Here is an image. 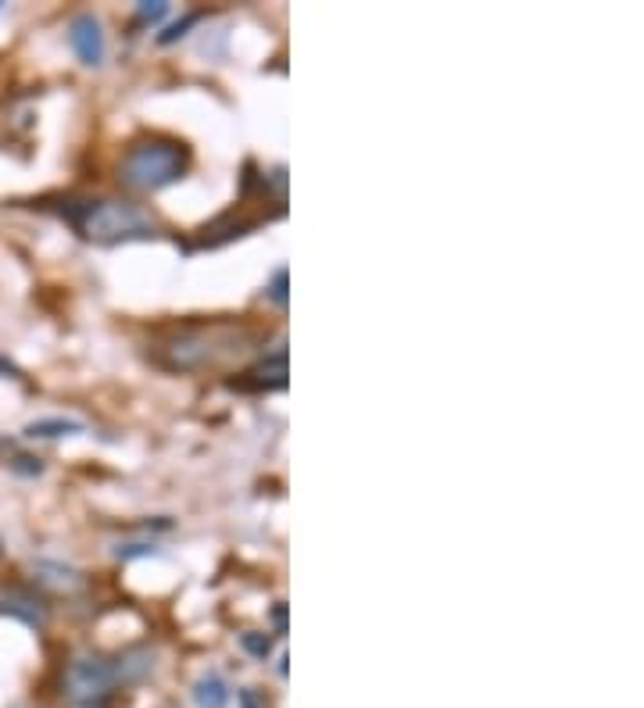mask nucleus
Listing matches in <instances>:
<instances>
[{
	"instance_id": "1",
	"label": "nucleus",
	"mask_w": 644,
	"mask_h": 708,
	"mask_svg": "<svg viewBox=\"0 0 644 708\" xmlns=\"http://www.w3.org/2000/svg\"><path fill=\"white\" fill-rule=\"evenodd\" d=\"M62 215L79 229L86 240L100 243V248H111V243H125V240H143L154 237V219L133 200L122 197H83V200H68Z\"/></svg>"
},
{
	"instance_id": "2",
	"label": "nucleus",
	"mask_w": 644,
	"mask_h": 708,
	"mask_svg": "<svg viewBox=\"0 0 644 708\" xmlns=\"http://www.w3.org/2000/svg\"><path fill=\"white\" fill-rule=\"evenodd\" d=\"M114 172L125 190L157 194L190 172V148L172 137H143L129 143Z\"/></svg>"
},
{
	"instance_id": "3",
	"label": "nucleus",
	"mask_w": 644,
	"mask_h": 708,
	"mask_svg": "<svg viewBox=\"0 0 644 708\" xmlns=\"http://www.w3.org/2000/svg\"><path fill=\"white\" fill-rule=\"evenodd\" d=\"M62 695L68 705L76 708H97L111 698V690L119 687V676H114V658H105V655H76L68 662L65 669V680H62Z\"/></svg>"
},
{
	"instance_id": "4",
	"label": "nucleus",
	"mask_w": 644,
	"mask_h": 708,
	"mask_svg": "<svg viewBox=\"0 0 644 708\" xmlns=\"http://www.w3.org/2000/svg\"><path fill=\"white\" fill-rule=\"evenodd\" d=\"M219 334H222V326L219 329H186V334L168 337L154 358L162 361L165 369H200V366H208V361H215L219 348H226Z\"/></svg>"
},
{
	"instance_id": "5",
	"label": "nucleus",
	"mask_w": 644,
	"mask_h": 708,
	"mask_svg": "<svg viewBox=\"0 0 644 708\" xmlns=\"http://www.w3.org/2000/svg\"><path fill=\"white\" fill-rule=\"evenodd\" d=\"M68 47H72V54H76L86 68L105 65L108 43H105V29H100L97 14L83 11V14H76V19L68 22Z\"/></svg>"
},
{
	"instance_id": "6",
	"label": "nucleus",
	"mask_w": 644,
	"mask_h": 708,
	"mask_svg": "<svg viewBox=\"0 0 644 708\" xmlns=\"http://www.w3.org/2000/svg\"><path fill=\"white\" fill-rule=\"evenodd\" d=\"M0 612L22 619L29 627H43L47 623V601H43L36 590L19 587V584H4L0 587Z\"/></svg>"
},
{
	"instance_id": "7",
	"label": "nucleus",
	"mask_w": 644,
	"mask_h": 708,
	"mask_svg": "<svg viewBox=\"0 0 644 708\" xmlns=\"http://www.w3.org/2000/svg\"><path fill=\"white\" fill-rule=\"evenodd\" d=\"M286 375H291V369H286V351H276L243 372V380H233V386L237 390H283Z\"/></svg>"
},
{
	"instance_id": "8",
	"label": "nucleus",
	"mask_w": 644,
	"mask_h": 708,
	"mask_svg": "<svg viewBox=\"0 0 644 708\" xmlns=\"http://www.w3.org/2000/svg\"><path fill=\"white\" fill-rule=\"evenodd\" d=\"M33 584L47 587V590H57V595H76V590L83 587V573L65 566V562L40 558V562H33Z\"/></svg>"
},
{
	"instance_id": "9",
	"label": "nucleus",
	"mask_w": 644,
	"mask_h": 708,
	"mask_svg": "<svg viewBox=\"0 0 644 708\" xmlns=\"http://www.w3.org/2000/svg\"><path fill=\"white\" fill-rule=\"evenodd\" d=\"M151 669H154L151 647H129V652L114 658V676H119V684H140L143 676H151Z\"/></svg>"
},
{
	"instance_id": "10",
	"label": "nucleus",
	"mask_w": 644,
	"mask_h": 708,
	"mask_svg": "<svg viewBox=\"0 0 644 708\" xmlns=\"http://www.w3.org/2000/svg\"><path fill=\"white\" fill-rule=\"evenodd\" d=\"M229 698H233V690L222 680V673H205L197 676L194 684V705L197 708H226Z\"/></svg>"
},
{
	"instance_id": "11",
	"label": "nucleus",
	"mask_w": 644,
	"mask_h": 708,
	"mask_svg": "<svg viewBox=\"0 0 644 708\" xmlns=\"http://www.w3.org/2000/svg\"><path fill=\"white\" fill-rule=\"evenodd\" d=\"M68 433H83V423H76V418H36V423L25 426V437L33 440H54L68 437Z\"/></svg>"
},
{
	"instance_id": "12",
	"label": "nucleus",
	"mask_w": 644,
	"mask_h": 708,
	"mask_svg": "<svg viewBox=\"0 0 644 708\" xmlns=\"http://www.w3.org/2000/svg\"><path fill=\"white\" fill-rule=\"evenodd\" d=\"M240 647L248 655H254V658H269V652H272V641L265 638V633H254V630H248V633H240Z\"/></svg>"
},
{
	"instance_id": "13",
	"label": "nucleus",
	"mask_w": 644,
	"mask_h": 708,
	"mask_svg": "<svg viewBox=\"0 0 644 708\" xmlns=\"http://www.w3.org/2000/svg\"><path fill=\"white\" fill-rule=\"evenodd\" d=\"M286 280H291V272L286 269H276L272 272V283H269V301L276 308H286V301H291V294H286Z\"/></svg>"
},
{
	"instance_id": "14",
	"label": "nucleus",
	"mask_w": 644,
	"mask_h": 708,
	"mask_svg": "<svg viewBox=\"0 0 644 708\" xmlns=\"http://www.w3.org/2000/svg\"><path fill=\"white\" fill-rule=\"evenodd\" d=\"M194 22H200V11H190V14H186V19H183V22H176V25H168V29H165V33H162V36H157V43H176L179 36H186V29H190Z\"/></svg>"
},
{
	"instance_id": "15",
	"label": "nucleus",
	"mask_w": 644,
	"mask_h": 708,
	"mask_svg": "<svg viewBox=\"0 0 644 708\" xmlns=\"http://www.w3.org/2000/svg\"><path fill=\"white\" fill-rule=\"evenodd\" d=\"M11 469L22 472V476H40V472H43V461L33 458V455H19V458L11 461Z\"/></svg>"
},
{
	"instance_id": "16",
	"label": "nucleus",
	"mask_w": 644,
	"mask_h": 708,
	"mask_svg": "<svg viewBox=\"0 0 644 708\" xmlns=\"http://www.w3.org/2000/svg\"><path fill=\"white\" fill-rule=\"evenodd\" d=\"M168 14V4H140L137 8V19L140 22H162Z\"/></svg>"
},
{
	"instance_id": "17",
	"label": "nucleus",
	"mask_w": 644,
	"mask_h": 708,
	"mask_svg": "<svg viewBox=\"0 0 644 708\" xmlns=\"http://www.w3.org/2000/svg\"><path fill=\"white\" fill-rule=\"evenodd\" d=\"M154 547L151 544H125V547H114V555H119L122 562L125 558H140V555H151Z\"/></svg>"
},
{
	"instance_id": "18",
	"label": "nucleus",
	"mask_w": 644,
	"mask_h": 708,
	"mask_svg": "<svg viewBox=\"0 0 644 708\" xmlns=\"http://www.w3.org/2000/svg\"><path fill=\"white\" fill-rule=\"evenodd\" d=\"M237 705L240 708H262V698H258V690L243 687V690H237Z\"/></svg>"
},
{
	"instance_id": "19",
	"label": "nucleus",
	"mask_w": 644,
	"mask_h": 708,
	"mask_svg": "<svg viewBox=\"0 0 644 708\" xmlns=\"http://www.w3.org/2000/svg\"><path fill=\"white\" fill-rule=\"evenodd\" d=\"M272 627H276V633H286V604L283 601L272 604Z\"/></svg>"
},
{
	"instance_id": "20",
	"label": "nucleus",
	"mask_w": 644,
	"mask_h": 708,
	"mask_svg": "<svg viewBox=\"0 0 644 708\" xmlns=\"http://www.w3.org/2000/svg\"><path fill=\"white\" fill-rule=\"evenodd\" d=\"M0 555H4V547H0Z\"/></svg>"
}]
</instances>
